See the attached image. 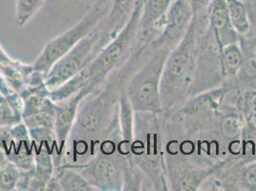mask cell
Wrapping results in <instances>:
<instances>
[{
    "instance_id": "1",
    "label": "cell",
    "mask_w": 256,
    "mask_h": 191,
    "mask_svg": "<svg viewBox=\"0 0 256 191\" xmlns=\"http://www.w3.org/2000/svg\"><path fill=\"white\" fill-rule=\"evenodd\" d=\"M138 52H132L128 62L82 100L75 124L68 138L60 166L75 168L92 159L98 144L106 138L120 142V98L129 76L142 62Z\"/></svg>"
},
{
    "instance_id": "2",
    "label": "cell",
    "mask_w": 256,
    "mask_h": 191,
    "mask_svg": "<svg viewBox=\"0 0 256 191\" xmlns=\"http://www.w3.org/2000/svg\"><path fill=\"white\" fill-rule=\"evenodd\" d=\"M208 29V12L194 16L186 34L168 54L160 78L162 111H175L193 96L199 54Z\"/></svg>"
},
{
    "instance_id": "3",
    "label": "cell",
    "mask_w": 256,
    "mask_h": 191,
    "mask_svg": "<svg viewBox=\"0 0 256 191\" xmlns=\"http://www.w3.org/2000/svg\"><path fill=\"white\" fill-rule=\"evenodd\" d=\"M170 52L162 48L154 49L148 44V52L144 60L129 76L124 91L135 112L155 114L162 112L160 78Z\"/></svg>"
},
{
    "instance_id": "4",
    "label": "cell",
    "mask_w": 256,
    "mask_h": 191,
    "mask_svg": "<svg viewBox=\"0 0 256 191\" xmlns=\"http://www.w3.org/2000/svg\"><path fill=\"white\" fill-rule=\"evenodd\" d=\"M142 5L136 4L128 23L117 34L107 43L86 68L89 82L86 87L87 94L95 91L98 87L118 68L128 62L133 52L138 36V25Z\"/></svg>"
},
{
    "instance_id": "5",
    "label": "cell",
    "mask_w": 256,
    "mask_h": 191,
    "mask_svg": "<svg viewBox=\"0 0 256 191\" xmlns=\"http://www.w3.org/2000/svg\"><path fill=\"white\" fill-rule=\"evenodd\" d=\"M109 7V0H95L80 22L47 42L42 53L32 62L34 69L47 76L54 64L96 28L106 16Z\"/></svg>"
},
{
    "instance_id": "6",
    "label": "cell",
    "mask_w": 256,
    "mask_h": 191,
    "mask_svg": "<svg viewBox=\"0 0 256 191\" xmlns=\"http://www.w3.org/2000/svg\"><path fill=\"white\" fill-rule=\"evenodd\" d=\"M157 115L135 112L134 136L130 146V158L150 178L153 188H156L155 178L160 177V168L164 166Z\"/></svg>"
},
{
    "instance_id": "7",
    "label": "cell",
    "mask_w": 256,
    "mask_h": 191,
    "mask_svg": "<svg viewBox=\"0 0 256 191\" xmlns=\"http://www.w3.org/2000/svg\"><path fill=\"white\" fill-rule=\"evenodd\" d=\"M110 40L96 26L73 49L54 64L45 78V84L49 91L56 89L84 70Z\"/></svg>"
},
{
    "instance_id": "8",
    "label": "cell",
    "mask_w": 256,
    "mask_h": 191,
    "mask_svg": "<svg viewBox=\"0 0 256 191\" xmlns=\"http://www.w3.org/2000/svg\"><path fill=\"white\" fill-rule=\"evenodd\" d=\"M129 157L114 154L96 153L86 164L75 166L96 191H120L124 190V170ZM71 168V166H70Z\"/></svg>"
},
{
    "instance_id": "9",
    "label": "cell",
    "mask_w": 256,
    "mask_h": 191,
    "mask_svg": "<svg viewBox=\"0 0 256 191\" xmlns=\"http://www.w3.org/2000/svg\"><path fill=\"white\" fill-rule=\"evenodd\" d=\"M0 150L22 172L34 170V142L23 122L0 128Z\"/></svg>"
},
{
    "instance_id": "10",
    "label": "cell",
    "mask_w": 256,
    "mask_h": 191,
    "mask_svg": "<svg viewBox=\"0 0 256 191\" xmlns=\"http://www.w3.org/2000/svg\"><path fill=\"white\" fill-rule=\"evenodd\" d=\"M193 12L188 0H173L166 12L164 28L160 34L150 43L154 49L162 48L172 51L188 31Z\"/></svg>"
},
{
    "instance_id": "11",
    "label": "cell",
    "mask_w": 256,
    "mask_h": 191,
    "mask_svg": "<svg viewBox=\"0 0 256 191\" xmlns=\"http://www.w3.org/2000/svg\"><path fill=\"white\" fill-rule=\"evenodd\" d=\"M88 95L86 88L78 94L56 104L54 117V134L56 140V151L54 156L56 170L60 168L64 160V152L71 131L75 124L78 106L82 100Z\"/></svg>"
},
{
    "instance_id": "12",
    "label": "cell",
    "mask_w": 256,
    "mask_h": 191,
    "mask_svg": "<svg viewBox=\"0 0 256 191\" xmlns=\"http://www.w3.org/2000/svg\"><path fill=\"white\" fill-rule=\"evenodd\" d=\"M173 0H144L138 25L137 42L148 46L162 32Z\"/></svg>"
},
{
    "instance_id": "13",
    "label": "cell",
    "mask_w": 256,
    "mask_h": 191,
    "mask_svg": "<svg viewBox=\"0 0 256 191\" xmlns=\"http://www.w3.org/2000/svg\"><path fill=\"white\" fill-rule=\"evenodd\" d=\"M208 29L219 50L226 45L239 42L240 36L235 31L228 12L226 0H212L208 7Z\"/></svg>"
},
{
    "instance_id": "14",
    "label": "cell",
    "mask_w": 256,
    "mask_h": 191,
    "mask_svg": "<svg viewBox=\"0 0 256 191\" xmlns=\"http://www.w3.org/2000/svg\"><path fill=\"white\" fill-rule=\"evenodd\" d=\"M137 0H111L109 11L98 25L107 38L112 40L128 23Z\"/></svg>"
},
{
    "instance_id": "15",
    "label": "cell",
    "mask_w": 256,
    "mask_h": 191,
    "mask_svg": "<svg viewBox=\"0 0 256 191\" xmlns=\"http://www.w3.org/2000/svg\"><path fill=\"white\" fill-rule=\"evenodd\" d=\"M178 164V168L175 170L171 168L166 172L170 175V179L168 180L171 182L170 186L173 190H197L204 180L214 173L212 168H194L190 164L184 166L179 162Z\"/></svg>"
},
{
    "instance_id": "16",
    "label": "cell",
    "mask_w": 256,
    "mask_h": 191,
    "mask_svg": "<svg viewBox=\"0 0 256 191\" xmlns=\"http://www.w3.org/2000/svg\"><path fill=\"white\" fill-rule=\"evenodd\" d=\"M219 62L223 78L234 80L240 71L243 54L239 42L226 45L219 50Z\"/></svg>"
},
{
    "instance_id": "17",
    "label": "cell",
    "mask_w": 256,
    "mask_h": 191,
    "mask_svg": "<svg viewBox=\"0 0 256 191\" xmlns=\"http://www.w3.org/2000/svg\"><path fill=\"white\" fill-rule=\"evenodd\" d=\"M226 6L230 22L240 38L254 32L248 9L244 0H226Z\"/></svg>"
},
{
    "instance_id": "18",
    "label": "cell",
    "mask_w": 256,
    "mask_h": 191,
    "mask_svg": "<svg viewBox=\"0 0 256 191\" xmlns=\"http://www.w3.org/2000/svg\"><path fill=\"white\" fill-rule=\"evenodd\" d=\"M89 82V76L87 68L82 70L80 73L75 74L73 78L60 85L56 89L49 91V96L54 102L58 104L65 100L71 96L78 94L84 88H86Z\"/></svg>"
},
{
    "instance_id": "19",
    "label": "cell",
    "mask_w": 256,
    "mask_h": 191,
    "mask_svg": "<svg viewBox=\"0 0 256 191\" xmlns=\"http://www.w3.org/2000/svg\"><path fill=\"white\" fill-rule=\"evenodd\" d=\"M54 175L58 178L64 191H96L74 168L62 166L54 170Z\"/></svg>"
},
{
    "instance_id": "20",
    "label": "cell",
    "mask_w": 256,
    "mask_h": 191,
    "mask_svg": "<svg viewBox=\"0 0 256 191\" xmlns=\"http://www.w3.org/2000/svg\"><path fill=\"white\" fill-rule=\"evenodd\" d=\"M134 118L135 111L131 106L126 91L124 90L118 104V124L120 138L122 142L131 144L134 136Z\"/></svg>"
},
{
    "instance_id": "21",
    "label": "cell",
    "mask_w": 256,
    "mask_h": 191,
    "mask_svg": "<svg viewBox=\"0 0 256 191\" xmlns=\"http://www.w3.org/2000/svg\"><path fill=\"white\" fill-rule=\"evenodd\" d=\"M232 176L234 190L256 191V158L239 164Z\"/></svg>"
},
{
    "instance_id": "22",
    "label": "cell",
    "mask_w": 256,
    "mask_h": 191,
    "mask_svg": "<svg viewBox=\"0 0 256 191\" xmlns=\"http://www.w3.org/2000/svg\"><path fill=\"white\" fill-rule=\"evenodd\" d=\"M56 104L50 98L49 94L34 93L23 98L22 118L43 112L56 113Z\"/></svg>"
},
{
    "instance_id": "23",
    "label": "cell",
    "mask_w": 256,
    "mask_h": 191,
    "mask_svg": "<svg viewBox=\"0 0 256 191\" xmlns=\"http://www.w3.org/2000/svg\"><path fill=\"white\" fill-rule=\"evenodd\" d=\"M22 171L0 150V191L16 190Z\"/></svg>"
},
{
    "instance_id": "24",
    "label": "cell",
    "mask_w": 256,
    "mask_h": 191,
    "mask_svg": "<svg viewBox=\"0 0 256 191\" xmlns=\"http://www.w3.org/2000/svg\"><path fill=\"white\" fill-rule=\"evenodd\" d=\"M46 0H16V18L20 27H24L42 10Z\"/></svg>"
},
{
    "instance_id": "25",
    "label": "cell",
    "mask_w": 256,
    "mask_h": 191,
    "mask_svg": "<svg viewBox=\"0 0 256 191\" xmlns=\"http://www.w3.org/2000/svg\"><path fill=\"white\" fill-rule=\"evenodd\" d=\"M56 113L43 112L29 117L23 118L22 122L28 129L40 128H51L54 129Z\"/></svg>"
},
{
    "instance_id": "26",
    "label": "cell",
    "mask_w": 256,
    "mask_h": 191,
    "mask_svg": "<svg viewBox=\"0 0 256 191\" xmlns=\"http://www.w3.org/2000/svg\"><path fill=\"white\" fill-rule=\"evenodd\" d=\"M22 122V115L7 102L0 104V128H9Z\"/></svg>"
},
{
    "instance_id": "27",
    "label": "cell",
    "mask_w": 256,
    "mask_h": 191,
    "mask_svg": "<svg viewBox=\"0 0 256 191\" xmlns=\"http://www.w3.org/2000/svg\"><path fill=\"white\" fill-rule=\"evenodd\" d=\"M248 9L250 12V18L252 26V31L256 32V0H250L248 3Z\"/></svg>"
},
{
    "instance_id": "28",
    "label": "cell",
    "mask_w": 256,
    "mask_h": 191,
    "mask_svg": "<svg viewBox=\"0 0 256 191\" xmlns=\"http://www.w3.org/2000/svg\"><path fill=\"white\" fill-rule=\"evenodd\" d=\"M46 190L47 191H62V186L60 184V182L58 180V178L54 175L52 179L48 182L47 186H46Z\"/></svg>"
},
{
    "instance_id": "29",
    "label": "cell",
    "mask_w": 256,
    "mask_h": 191,
    "mask_svg": "<svg viewBox=\"0 0 256 191\" xmlns=\"http://www.w3.org/2000/svg\"><path fill=\"white\" fill-rule=\"evenodd\" d=\"M4 102H6V98H4V96L2 95V93L0 92V104Z\"/></svg>"
}]
</instances>
